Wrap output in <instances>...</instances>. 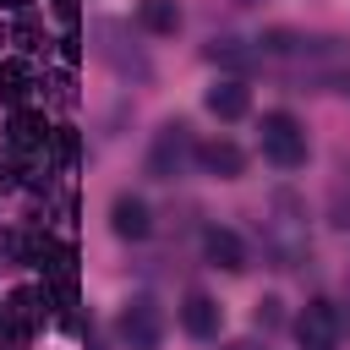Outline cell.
I'll use <instances>...</instances> for the list:
<instances>
[{
	"instance_id": "30bf717a",
	"label": "cell",
	"mask_w": 350,
	"mask_h": 350,
	"mask_svg": "<svg viewBox=\"0 0 350 350\" xmlns=\"http://www.w3.org/2000/svg\"><path fill=\"white\" fill-rule=\"evenodd\" d=\"M44 137H49L44 115H33V109H16V115H11V148H16V153H38Z\"/></svg>"
},
{
	"instance_id": "8fae6325",
	"label": "cell",
	"mask_w": 350,
	"mask_h": 350,
	"mask_svg": "<svg viewBox=\"0 0 350 350\" xmlns=\"http://www.w3.org/2000/svg\"><path fill=\"white\" fill-rule=\"evenodd\" d=\"M38 301H44L38 290H11V301L0 306V317H11V323H22V328L33 334V328L44 323V306H38Z\"/></svg>"
},
{
	"instance_id": "4fadbf2b",
	"label": "cell",
	"mask_w": 350,
	"mask_h": 350,
	"mask_svg": "<svg viewBox=\"0 0 350 350\" xmlns=\"http://www.w3.org/2000/svg\"><path fill=\"white\" fill-rule=\"evenodd\" d=\"M27 88H33L27 66H22V60H0V98H5V104H22Z\"/></svg>"
},
{
	"instance_id": "2e32d148",
	"label": "cell",
	"mask_w": 350,
	"mask_h": 350,
	"mask_svg": "<svg viewBox=\"0 0 350 350\" xmlns=\"http://www.w3.org/2000/svg\"><path fill=\"white\" fill-rule=\"evenodd\" d=\"M11 38H16V49H38V38H44V33H38V22H33V16H16Z\"/></svg>"
},
{
	"instance_id": "ffe728a7",
	"label": "cell",
	"mask_w": 350,
	"mask_h": 350,
	"mask_svg": "<svg viewBox=\"0 0 350 350\" xmlns=\"http://www.w3.org/2000/svg\"><path fill=\"white\" fill-rule=\"evenodd\" d=\"M0 5H11V11H27V0H0Z\"/></svg>"
},
{
	"instance_id": "5bb4252c",
	"label": "cell",
	"mask_w": 350,
	"mask_h": 350,
	"mask_svg": "<svg viewBox=\"0 0 350 350\" xmlns=\"http://www.w3.org/2000/svg\"><path fill=\"white\" fill-rule=\"evenodd\" d=\"M142 27L148 33H175L180 27V5L175 0H142Z\"/></svg>"
},
{
	"instance_id": "3957f363",
	"label": "cell",
	"mask_w": 350,
	"mask_h": 350,
	"mask_svg": "<svg viewBox=\"0 0 350 350\" xmlns=\"http://www.w3.org/2000/svg\"><path fill=\"white\" fill-rule=\"evenodd\" d=\"M295 339H301V350H339V312H334L328 301L301 306V317H295Z\"/></svg>"
},
{
	"instance_id": "8992f818",
	"label": "cell",
	"mask_w": 350,
	"mask_h": 350,
	"mask_svg": "<svg viewBox=\"0 0 350 350\" xmlns=\"http://www.w3.org/2000/svg\"><path fill=\"white\" fill-rule=\"evenodd\" d=\"M202 252H208V262L224 268V273H241V268H246V241H241L235 230H224V224H213V230L202 235Z\"/></svg>"
},
{
	"instance_id": "e0dca14e",
	"label": "cell",
	"mask_w": 350,
	"mask_h": 350,
	"mask_svg": "<svg viewBox=\"0 0 350 350\" xmlns=\"http://www.w3.org/2000/svg\"><path fill=\"white\" fill-rule=\"evenodd\" d=\"M334 224H339V230H350V186L334 197Z\"/></svg>"
},
{
	"instance_id": "6da1fadb",
	"label": "cell",
	"mask_w": 350,
	"mask_h": 350,
	"mask_svg": "<svg viewBox=\"0 0 350 350\" xmlns=\"http://www.w3.org/2000/svg\"><path fill=\"white\" fill-rule=\"evenodd\" d=\"M262 153L279 164V170H301L306 164V131L290 109H268L262 115Z\"/></svg>"
},
{
	"instance_id": "5b68a950",
	"label": "cell",
	"mask_w": 350,
	"mask_h": 350,
	"mask_svg": "<svg viewBox=\"0 0 350 350\" xmlns=\"http://www.w3.org/2000/svg\"><path fill=\"white\" fill-rule=\"evenodd\" d=\"M219 323H224V306H219L213 295L191 290V295L180 301V328H186L191 339H213V334H219Z\"/></svg>"
},
{
	"instance_id": "7c38bea8",
	"label": "cell",
	"mask_w": 350,
	"mask_h": 350,
	"mask_svg": "<svg viewBox=\"0 0 350 350\" xmlns=\"http://www.w3.org/2000/svg\"><path fill=\"white\" fill-rule=\"evenodd\" d=\"M208 60L224 66V71H252V66H257V55H252L246 44H235V38H213V44H208Z\"/></svg>"
},
{
	"instance_id": "9a60e30c",
	"label": "cell",
	"mask_w": 350,
	"mask_h": 350,
	"mask_svg": "<svg viewBox=\"0 0 350 350\" xmlns=\"http://www.w3.org/2000/svg\"><path fill=\"white\" fill-rule=\"evenodd\" d=\"M49 148H55V164H77V153H82V142H77L71 126H55L49 131Z\"/></svg>"
},
{
	"instance_id": "9c48e42d",
	"label": "cell",
	"mask_w": 350,
	"mask_h": 350,
	"mask_svg": "<svg viewBox=\"0 0 350 350\" xmlns=\"http://www.w3.org/2000/svg\"><path fill=\"white\" fill-rule=\"evenodd\" d=\"M109 224H115V235L120 241H142L153 224H148V202L142 197H131V191H120L115 202H109Z\"/></svg>"
},
{
	"instance_id": "277c9868",
	"label": "cell",
	"mask_w": 350,
	"mask_h": 350,
	"mask_svg": "<svg viewBox=\"0 0 350 350\" xmlns=\"http://www.w3.org/2000/svg\"><path fill=\"white\" fill-rule=\"evenodd\" d=\"M159 334H164V323H159V306H153L148 295H137V301L120 312V339H126L131 350H159Z\"/></svg>"
},
{
	"instance_id": "ac0fdd59",
	"label": "cell",
	"mask_w": 350,
	"mask_h": 350,
	"mask_svg": "<svg viewBox=\"0 0 350 350\" xmlns=\"http://www.w3.org/2000/svg\"><path fill=\"white\" fill-rule=\"evenodd\" d=\"M257 323L273 328V323H279V301H262V306H257Z\"/></svg>"
},
{
	"instance_id": "ba28073f",
	"label": "cell",
	"mask_w": 350,
	"mask_h": 350,
	"mask_svg": "<svg viewBox=\"0 0 350 350\" xmlns=\"http://www.w3.org/2000/svg\"><path fill=\"white\" fill-rule=\"evenodd\" d=\"M191 159H197L213 180H235V175L246 170V153H241L235 142H202V148H191Z\"/></svg>"
},
{
	"instance_id": "7a4b0ae2",
	"label": "cell",
	"mask_w": 350,
	"mask_h": 350,
	"mask_svg": "<svg viewBox=\"0 0 350 350\" xmlns=\"http://www.w3.org/2000/svg\"><path fill=\"white\" fill-rule=\"evenodd\" d=\"M186 159H191V126L186 120H164L153 148H148V175L153 180H175Z\"/></svg>"
},
{
	"instance_id": "d6986e66",
	"label": "cell",
	"mask_w": 350,
	"mask_h": 350,
	"mask_svg": "<svg viewBox=\"0 0 350 350\" xmlns=\"http://www.w3.org/2000/svg\"><path fill=\"white\" fill-rule=\"evenodd\" d=\"M224 350H268V345H257V339H235V345H224Z\"/></svg>"
},
{
	"instance_id": "52a82bcc",
	"label": "cell",
	"mask_w": 350,
	"mask_h": 350,
	"mask_svg": "<svg viewBox=\"0 0 350 350\" xmlns=\"http://www.w3.org/2000/svg\"><path fill=\"white\" fill-rule=\"evenodd\" d=\"M208 115H219V120H241L246 109H252V93H246V82L241 77H224V82H213L208 88Z\"/></svg>"
}]
</instances>
